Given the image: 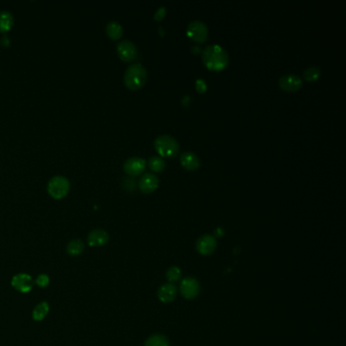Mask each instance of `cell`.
Returning <instances> with one entry per match:
<instances>
[{
	"label": "cell",
	"instance_id": "1",
	"mask_svg": "<svg viewBox=\"0 0 346 346\" xmlns=\"http://www.w3.org/2000/svg\"><path fill=\"white\" fill-rule=\"evenodd\" d=\"M202 61L207 68L211 70H220L227 65L228 54L220 45H207L202 51Z\"/></svg>",
	"mask_w": 346,
	"mask_h": 346
},
{
	"label": "cell",
	"instance_id": "2",
	"mask_svg": "<svg viewBox=\"0 0 346 346\" xmlns=\"http://www.w3.org/2000/svg\"><path fill=\"white\" fill-rule=\"evenodd\" d=\"M147 71L140 63H133L127 67L124 73V84L130 90H138L146 82Z\"/></svg>",
	"mask_w": 346,
	"mask_h": 346
},
{
	"label": "cell",
	"instance_id": "3",
	"mask_svg": "<svg viewBox=\"0 0 346 346\" xmlns=\"http://www.w3.org/2000/svg\"><path fill=\"white\" fill-rule=\"evenodd\" d=\"M153 145L157 151L161 155V157L173 158L180 150V144L178 140L174 136L169 134L159 135L155 139Z\"/></svg>",
	"mask_w": 346,
	"mask_h": 346
},
{
	"label": "cell",
	"instance_id": "4",
	"mask_svg": "<svg viewBox=\"0 0 346 346\" xmlns=\"http://www.w3.org/2000/svg\"><path fill=\"white\" fill-rule=\"evenodd\" d=\"M70 189V183L64 176L57 175L52 177L47 185V190L50 196L55 199H61L65 197Z\"/></svg>",
	"mask_w": 346,
	"mask_h": 346
},
{
	"label": "cell",
	"instance_id": "5",
	"mask_svg": "<svg viewBox=\"0 0 346 346\" xmlns=\"http://www.w3.org/2000/svg\"><path fill=\"white\" fill-rule=\"evenodd\" d=\"M187 35L195 42L203 43L208 38V28L205 23L199 20L190 22L187 27Z\"/></svg>",
	"mask_w": 346,
	"mask_h": 346
},
{
	"label": "cell",
	"instance_id": "6",
	"mask_svg": "<svg viewBox=\"0 0 346 346\" xmlns=\"http://www.w3.org/2000/svg\"><path fill=\"white\" fill-rule=\"evenodd\" d=\"M180 292L186 299H194L200 293V284L194 277H186L180 284Z\"/></svg>",
	"mask_w": 346,
	"mask_h": 346
},
{
	"label": "cell",
	"instance_id": "7",
	"mask_svg": "<svg viewBox=\"0 0 346 346\" xmlns=\"http://www.w3.org/2000/svg\"><path fill=\"white\" fill-rule=\"evenodd\" d=\"M217 247L216 239L211 235H203L196 241V250L201 256H210Z\"/></svg>",
	"mask_w": 346,
	"mask_h": 346
},
{
	"label": "cell",
	"instance_id": "8",
	"mask_svg": "<svg viewBox=\"0 0 346 346\" xmlns=\"http://www.w3.org/2000/svg\"><path fill=\"white\" fill-rule=\"evenodd\" d=\"M117 52L119 57L126 62L132 61L136 58L138 50L136 45L130 40H122L117 44Z\"/></svg>",
	"mask_w": 346,
	"mask_h": 346
},
{
	"label": "cell",
	"instance_id": "9",
	"mask_svg": "<svg viewBox=\"0 0 346 346\" xmlns=\"http://www.w3.org/2000/svg\"><path fill=\"white\" fill-rule=\"evenodd\" d=\"M278 85L285 92H297L302 87V80L295 73H286L280 76Z\"/></svg>",
	"mask_w": 346,
	"mask_h": 346
},
{
	"label": "cell",
	"instance_id": "10",
	"mask_svg": "<svg viewBox=\"0 0 346 346\" xmlns=\"http://www.w3.org/2000/svg\"><path fill=\"white\" fill-rule=\"evenodd\" d=\"M12 285L16 290L22 293H27L32 290L33 285H34V280L32 276L27 273H19L13 277Z\"/></svg>",
	"mask_w": 346,
	"mask_h": 346
},
{
	"label": "cell",
	"instance_id": "11",
	"mask_svg": "<svg viewBox=\"0 0 346 346\" xmlns=\"http://www.w3.org/2000/svg\"><path fill=\"white\" fill-rule=\"evenodd\" d=\"M146 167V161L140 157H131L124 162L123 169L126 174L130 176H137L141 174Z\"/></svg>",
	"mask_w": 346,
	"mask_h": 346
},
{
	"label": "cell",
	"instance_id": "12",
	"mask_svg": "<svg viewBox=\"0 0 346 346\" xmlns=\"http://www.w3.org/2000/svg\"><path fill=\"white\" fill-rule=\"evenodd\" d=\"M160 184V179L159 177L150 172L144 173L139 181H138V187L143 193H151L153 192Z\"/></svg>",
	"mask_w": 346,
	"mask_h": 346
},
{
	"label": "cell",
	"instance_id": "13",
	"mask_svg": "<svg viewBox=\"0 0 346 346\" xmlns=\"http://www.w3.org/2000/svg\"><path fill=\"white\" fill-rule=\"evenodd\" d=\"M110 236L107 230L103 228L93 229L88 235V244L91 247H103L109 242Z\"/></svg>",
	"mask_w": 346,
	"mask_h": 346
},
{
	"label": "cell",
	"instance_id": "14",
	"mask_svg": "<svg viewBox=\"0 0 346 346\" xmlns=\"http://www.w3.org/2000/svg\"><path fill=\"white\" fill-rule=\"evenodd\" d=\"M158 297L165 303L172 302L177 297V287L173 283H165L158 290Z\"/></svg>",
	"mask_w": 346,
	"mask_h": 346
},
{
	"label": "cell",
	"instance_id": "15",
	"mask_svg": "<svg viewBox=\"0 0 346 346\" xmlns=\"http://www.w3.org/2000/svg\"><path fill=\"white\" fill-rule=\"evenodd\" d=\"M180 161L182 166L189 171L198 169L201 164L199 157L193 151H184L180 157Z\"/></svg>",
	"mask_w": 346,
	"mask_h": 346
},
{
	"label": "cell",
	"instance_id": "16",
	"mask_svg": "<svg viewBox=\"0 0 346 346\" xmlns=\"http://www.w3.org/2000/svg\"><path fill=\"white\" fill-rule=\"evenodd\" d=\"M14 16L9 11H0V32L7 33L14 26Z\"/></svg>",
	"mask_w": 346,
	"mask_h": 346
},
{
	"label": "cell",
	"instance_id": "17",
	"mask_svg": "<svg viewBox=\"0 0 346 346\" xmlns=\"http://www.w3.org/2000/svg\"><path fill=\"white\" fill-rule=\"evenodd\" d=\"M106 33L111 39L118 40L123 35V28L118 22L111 21L106 26Z\"/></svg>",
	"mask_w": 346,
	"mask_h": 346
},
{
	"label": "cell",
	"instance_id": "18",
	"mask_svg": "<svg viewBox=\"0 0 346 346\" xmlns=\"http://www.w3.org/2000/svg\"><path fill=\"white\" fill-rule=\"evenodd\" d=\"M49 311H50L49 303L47 301H42V302L38 303L35 306V309L33 310V315H32L33 319L37 322H41L46 318Z\"/></svg>",
	"mask_w": 346,
	"mask_h": 346
},
{
	"label": "cell",
	"instance_id": "19",
	"mask_svg": "<svg viewBox=\"0 0 346 346\" xmlns=\"http://www.w3.org/2000/svg\"><path fill=\"white\" fill-rule=\"evenodd\" d=\"M85 250V244L82 240L80 239H73L71 240L66 247L67 253L72 256V257H78L80 256Z\"/></svg>",
	"mask_w": 346,
	"mask_h": 346
},
{
	"label": "cell",
	"instance_id": "20",
	"mask_svg": "<svg viewBox=\"0 0 346 346\" xmlns=\"http://www.w3.org/2000/svg\"><path fill=\"white\" fill-rule=\"evenodd\" d=\"M144 346H170V341L163 334H153L145 340Z\"/></svg>",
	"mask_w": 346,
	"mask_h": 346
},
{
	"label": "cell",
	"instance_id": "21",
	"mask_svg": "<svg viewBox=\"0 0 346 346\" xmlns=\"http://www.w3.org/2000/svg\"><path fill=\"white\" fill-rule=\"evenodd\" d=\"M148 166L152 171L161 172L166 168V162L161 156H152L148 159Z\"/></svg>",
	"mask_w": 346,
	"mask_h": 346
},
{
	"label": "cell",
	"instance_id": "22",
	"mask_svg": "<svg viewBox=\"0 0 346 346\" xmlns=\"http://www.w3.org/2000/svg\"><path fill=\"white\" fill-rule=\"evenodd\" d=\"M321 75V69L318 66L311 65L306 67L303 71V78L307 82H316Z\"/></svg>",
	"mask_w": 346,
	"mask_h": 346
},
{
	"label": "cell",
	"instance_id": "23",
	"mask_svg": "<svg viewBox=\"0 0 346 346\" xmlns=\"http://www.w3.org/2000/svg\"><path fill=\"white\" fill-rule=\"evenodd\" d=\"M166 278L170 282H177L182 278V270L178 266H172L167 270Z\"/></svg>",
	"mask_w": 346,
	"mask_h": 346
},
{
	"label": "cell",
	"instance_id": "24",
	"mask_svg": "<svg viewBox=\"0 0 346 346\" xmlns=\"http://www.w3.org/2000/svg\"><path fill=\"white\" fill-rule=\"evenodd\" d=\"M35 282H36V284H37L38 286L44 288V287H47V286L49 285L50 278H49V276H48L47 274H40V275L36 278Z\"/></svg>",
	"mask_w": 346,
	"mask_h": 346
},
{
	"label": "cell",
	"instance_id": "25",
	"mask_svg": "<svg viewBox=\"0 0 346 346\" xmlns=\"http://www.w3.org/2000/svg\"><path fill=\"white\" fill-rule=\"evenodd\" d=\"M166 13H167L166 8H165V7H161V8L157 11V13H156V15H155V19H156L157 21L163 20L164 17L166 16Z\"/></svg>",
	"mask_w": 346,
	"mask_h": 346
},
{
	"label": "cell",
	"instance_id": "26",
	"mask_svg": "<svg viewBox=\"0 0 346 346\" xmlns=\"http://www.w3.org/2000/svg\"><path fill=\"white\" fill-rule=\"evenodd\" d=\"M196 88L198 92H204L206 90V84L202 80H198L196 83Z\"/></svg>",
	"mask_w": 346,
	"mask_h": 346
}]
</instances>
